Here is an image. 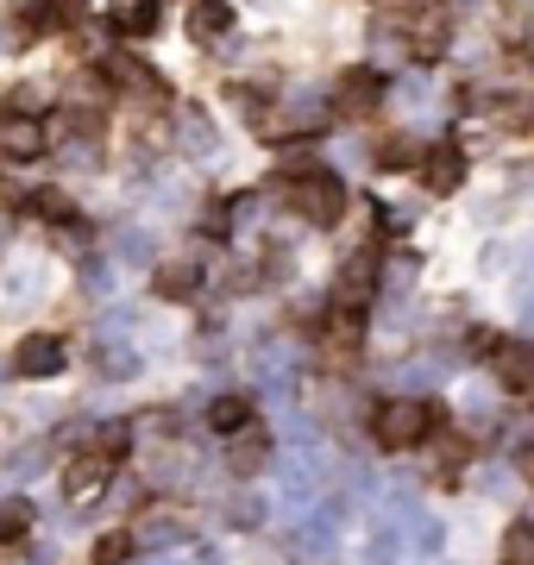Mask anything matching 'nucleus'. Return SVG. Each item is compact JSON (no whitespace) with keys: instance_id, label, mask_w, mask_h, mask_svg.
Wrapping results in <instances>:
<instances>
[{"instance_id":"obj_1","label":"nucleus","mask_w":534,"mask_h":565,"mask_svg":"<svg viewBox=\"0 0 534 565\" xmlns=\"http://www.w3.org/2000/svg\"><path fill=\"white\" fill-rule=\"evenodd\" d=\"M434 422H440L434 403H421V396H391V403L371 408V440L384 446V452H415L434 434Z\"/></svg>"},{"instance_id":"obj_27","label":"nucleus","mask_w":534,"mask_h":565,"mask_svg":"<svg viewBox=\"0 0 534 565\" xmlns=\"http://www.w3.org/2000/svg\"><path fill=\"white\" fill-rule=\"evenodd\" d=\"M83 289L88 296H107V264H95V258L83 264Z\"/></svg>"},{"instance_id":"obj_25","label":"nucleus","mask_w":534,"mask_h":565,"mask_svg":"<svg viewBox=\"0 0 534 565\" xmlns=\"http://www.w3.org/2000/svg\"><path fill=\"white\" fill-rule=\"evenodd\" d=\"M44 107V82H25L20 95H13V114H39Z\"/></svg>"},{"instance_id":"obj_16","label":"nucleus","mask_w":534,"mask_h":565,"mask_svg":"<svg viewBox=\"0 0 534 565\" xmlns=\"http://www.w3.org/2000/svg\"><path fill=\"white\" fill-rule=\"evenodd\" d=\"M252 422V396L246 390H233V396H214V403H207V427H214V434H233V427H246Z\"/></svg>"},{"instance_id":"obj_20","label":"nucleus","mask_w":534,"mask_h":565,"mask_svg":"<svg viewBox=\"0 0 534 565\" xmlns=\"http://www.w3.org/2000/svg\"><path fill=\"white\" fill-rule=\"evenodd\" d=\"M126 559H132V534H126V527L102 534V541H95V553H88V565H126Z\"/></svg>"},{"instance_id":"obj_12","label":"nucleus","mask_w":534,"mask_h":565,"mask_svg":"<svg viewBox=\"0 0 534 565\" xmlns=\"http://www.w3.org/2000/svg\"><path fill=\"white\" fill-rule=\"evenodd\" d=\"M126 534H132V546H170V541H183L189 534V522L183 515H170V509H145Z\"/></svg>"},{"instance_id":"obj_5","label":"nucleus","mask_w":534,"mask_h":565,"mask_svg":"<svg viewBox=\"0 0 534 565\" xmlns=\"http://www.w3.org/2000/svg\"><path fill=\"white\" fill-rule=\"evenodd\" d=\"M415 163H421V189H428V195H452V189L466 182V151H459L452 139L428 145Z\"/></svg>"},{"instance_id":"obj_2","label":"nucleus","mask_w":534,"mask_h":565,"mask_svg":"<svg viewBox=\"0 0 534 565\" xmlns=\"http://www.w3.org/2000/svg\"><path fill=\"white\" fill-rule=\"evenodd\" d=\"M284 202L296 207L309 226H340L352 195H346V182L333 177V170H314L309 163V170H296V177L284 182Z\"/></svg>"},{"instance_id":"obj_15","label":"nucleus","mask_w":534,"mask_h":565,"mask_svg":"<svg viewBox=\"0 0 534 565\" xmlns=\"http://www.w3.org/2000/svg\"><path fill=\"white\" fill-rule=\"evenodd\" d=\"M151 289H158V296H164V302H189V296H195V289H202V270H195V264H158V277H151Z\"/></svg>"},{"instance_id":"obj_3","label":"nucleus","mask_w":534,"mask_h":565,"mask_svg":"<svg viewBox=\"0 0 534 565\" xmlns=\"http://www.w3.org/2000/svg\"><path fill=\"white\" fill-rule=\"evenodd\" d=\"M114 478H120V459H107V452L83 446L76 459L63 465V497H70V503H88V497H102Z\"/></svg>"},{"instance_id":"obj_11","label":"nucleus","mask_w":534,"mask_h":565,"mask_svg":"<svg viewBox=\"0 0 534 565\" xmlns=\"http://www.w3.org/2000/svg\"><path fill=\"white\" fill-rule=\"evenodd\" d=\"M321 340H328V352H359V340H365V308H346V302H333L328 308V321H321Z\"/></svg>"},{"instance_id":"obj_8","label":"nucleus","mask_w":534,"mask_h":565,"mask_svg":"<svg viewBox=\"0 0 534 565\" xmlns=\"http://www.w3.org/2000/svg\"><path fill=\"white\" fill-rule=\"evenodd\" d=\"M265 459H270V434L258 422H246V427H233V434H226V471H233V478L265 471Z\"/></svg>"},{"instance_id":"obj_28","label":"nucleus","mask_w":534,"mask_h":565,"mask_svg":"<svg viewBox=\"0 0 534 565\" xmlns=\"http://www.w3.org/2000/svg\"><path fill=\"white\" fill-rule=\"evenodd\" d=\"M515 471H522V484L534 490V446H522V452H515Z\"/></svg>"},{"instance_id":"obj_22","label":"nucleus","mask_w":534,"mask_h":565,"mask_svg":"<svg viewBox=\"0 0 534 565\" xmlns=\"http://www.w3.org/2000/svg\"><path fill=\"white\" fill-rule=\"evenodd\" d=\"M7 13H13V20H25V32H39V25L57 20V7H51V0H7Z\"/></svg>"},{"instance_id":"obj_24","label":"nucleus","mask_w":534,"mask_h":565,"mask_svg":"<svg viewBox=\"0 0 534 565\" xmlns=\"http://www.w3.org/2000/svg\"><path fill=\"white\" fill-rule=\"evenodd\" d=\"M126 32H132V39H151V32H158V7H151V0H139V7L126 13Z\"/></svg>"},{"instance_id":"obj_30","label":"nucleus","mask_w":534,"mask_h":565,"mask_svg":"<svg viewBox=\"0 0 534 565\" xmlns=\"http://www.w3.org/2000/svg\"><path fill=\"white\" fill-rule=\"evenodd\" d=\"M0 245H7V214H0Z\"/></svg>"},{"instance_id":"obj_14","label":"nucleus","mask_w":534,"mask_h":565,"mask_svg":"<svg viewBox=\"0 0 534 565\" xmlns=\"http://www.w3.org/2000/svg\"><path fill=\"white\" fill-rule=\"evenodd\" d=\"M25 214H32V221L63 226V221H76V195L57 189V182H51V189H32V195H25Z\"/></svg>"},{"instance_id":"obj_13","label":"nucleus","mask_w":534,"mask_h":565,"mask_svg":"<svg viewBox=\"0 0 534 565\" xmlns=\"http://www.w3.org/2000/svg\"><path fill=\"white\" fill-rule=\"evenodd\" d=\"M226 32H233V7H226V0H195V7H189V39L221 44Z\"/></svg>"},{"instance_id":"obj_7","label":"nucleus","mask_w":534,"mask_h":565,"mask_svg":"<svg viewBox=\"0 0 534 565\" xmlns=\"http://www.w3.org/2000/svg\"><path fill=\"white\" fill-rule=\"evenodd\" d=\"M44 151H51V139H44L39 114H0V158L25 163V158H44Z\"/></svg>"},{"instance_id":"obj_10","label":"nucleus","mask_w":534,"mask_h":565,"mask_svg":"<svg viewBox=\"0 0 534 565\" xmlns=\"http://www.w3.org/2000/svg\"><path fill=\"white\" fill-rule=\"evenodd\" d=\"M371 282H377V245H371V252H359V258L340 270V282H333V302L365 308L371 302Z\"/></svg>"},{"instance_id":"obj_19","label":"nucleus","mask_w":534,"mask_h":565,"mask_svg":"<svg viewBox=\"0 0 534 565\" xmlns=\"http://www.w3.org/2000/svg\"><path fill=\"white\" fill-rule=\"evenodd\" d=\"M44 465H51V446H44V440L13 446V452H7V478H13V484H25V478H39Z\"/></svg>"},{"instance_id":"obj_18","label":"nucleus","mask_w":534,"mask_h":565,"mask_svg":"<svg viewBox=\"0 0 534 565\" xmlns=\"http://www.w3.org/2000/svg\"><path fill=\"white\" fill-rule=\"evenodd\" d=\"M496 565H534V522H510L496 541Z\"/></svg>"},{"instance_id":"obj_4","label":"nucleus","mask_w":534,"mask_h":565,"mask_svg":"<svg viewBox=\"0 0 534 565\" xmlns=\"http://www.w3.org/2000/svg\"><path fill=\"white\" fill-rule=\"evenodd\" d=\"M13 371H20V377H32V384L63 377V371H70V345H63L57 333H25L20 352H13Z\"/></svg>"},{"instance_id":"obj_26","label":"nucleus","mask_w":534,"mask_h":565,"mask_svg":"<svg viewBox=\"0 0 534 565\" xmlns=\"http://www.w3.org/2000/svg\"><path fill=\"white\" fill-rule=\"evenodd\" d=\"M102 364H107V377H132V371H139L132 352H102Z\"/></svg>"},{"instance_id":"obj_21","label":"nucleus","mask_w":534,"mask_h":565,"mask_svg":"<svg viewBox=\"0 0 534 565\" xmlns=\"http://www.w3.org/2000/svg\"><path fill=\"white\" fill-rule=\"evenodd\" d=\"M7 296H13V302H39L44 296V264H20V270L7 277Z\"/></svg>"},{"instance_id":"obj_17","label":"nucleus","mask_w":534,"mask_h":565,"mask_svg":"<svg viewBox=\"0 0 534 565\" xmlns=\"http://www.w3.org/2000/svg\"><path fill=\"white\" fill-rule=\"evenodd\" d=\"M25 534H32V503H25V497H13V503H0V553H13V546H25Z\"/></svg>"},{"instance_id":"obj_9","label":"nucleus","mask_w":534,"mask_h":565,"mask_svg":"<svg viewBox=\"0 0 534 565\" xmlns=\"http://www.w3.org/2000/svg\"><path fill=\"white\" fill-rule=\"evenodd\" d=\"M377 102H384V76H377V70H346V76H340V88H333V107H340V114H352V120H359V114H371Z\"/></svg>"},{"instance_id":"obj_29","label":"nucleus","mask_w":534,"mask_h":565,"mask_svg":"<svg viewBox=\"0 0 534 565\" xmlns=\"http://www.w3.org/2000/svg\"><path fill=\"white\" fill-rule=\"evenodd\" d=\"M20 44H32V39H20V25H0V51H20Z\"/></svg>"},{"instance_id":"obj_23","label":"nucleus","mask_w":534,"mask_h":565,"mask_svg":"<svg viewBox=\"0 0 534 565\" xmlns=\"http://www.w3.org/2000/svg\"><path fill=\"white\" fill-rule=\"evenodd\" d=\"M415 158H421V145H409V139H391V145H377V170H409Z\"/></svg>"},{"instance_id":"obj_6","label":"nucleus","mask_w":534,"mask_h":565,"mask_svg":"<svg viewBox=\"0 0 534 565\" xmlns=\"http://www.w3.org/2000/svg\"><path fill=\"white\" fill-rule=\"evenodd\" d=\"M491 371H496V384L510 390V396H534V345L528 340L491 345Z\"/></svg>"}]
</instances>
